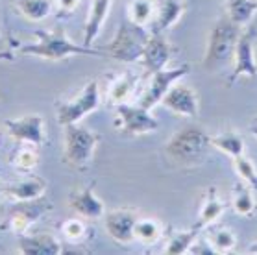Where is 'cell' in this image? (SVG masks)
Wrapping results in <instances>:
<instances>
[{
	"label": "cell",
	"instance_id": "27",
	"mask_svg": "<svg viewBox=\"0 0 257 255\" xmlns=\"http://www.w3.org/2000/svg\"><path fill=\"white\" fill-rule=\"evenodd\" d=\"M211 146H215L218 150L233 157H239L244 154V139L240 137L237 132H222V134H216L211 137Z\"/></svg>",
	"mask_w": 257,
	"mask_h": 255
},
{
	"label": "cell",
	"instance_id": "29",
	"mask_svg": "<svg viewBox=\"0 0 257 255\" xmlns=\"http://www.w3.org/2000/svg\"><path fill=\"white\" fill-rule=\"evenodd\" d=\"M207 238H209L215 253H220V255L233 251L235 246H237V237H235L231 227H211Z\"/></svg>",
	"mask_w": 257,
	"mask_h": 255
},
{
	"label": "cell",
	"instance_id": "5",
	"mask_svg": "<svg viewBox=\"0 0 257 255\" xmlns=\"http://www.w3.org/2000/svg\"><path fill=\"white\" fill-rule=\"evenodd\" d=\"M100 141V135L80 126L67 124L63 126V159L72 168H85L93 161L94 150Z\"/></svg>",
	"mask_w": 257,
	"mask_h": 255
},
{
	"label": "cell",
	"instance_id": "38",
	"mask_svg": "<svg viewBox=\"0 0 257 255\" xmlns=\"http://www.w3.org/2000/svg\"><path fill=\"white\" fill-rule=\"evenodd\" d=\"M2 194H4V192H2V187H0V196H2Z\"/></svg>",
	"mask_w": 257,
	"mask_h": 255
},
{
	"label": "cell",
	"instance_id": "1",
	"mask_svg": "<svg viewBox=\"0 0 257 255\" xmlns=\"http://www.w3.org/2000/svg\"><path fill=\"white\" fill-rule=\"evenodd\" d=\"M35 41L28 45H19L17 54L21 56H34V58L59 61L72 56H102L100 50H94L85 45H78L65 34L61 26H56L52 32L48 30H35Z\"/></svg>",
	"mask_w": 257,
	"mask_h": 255
},
{
	"label": "cell",
	"instance_id": "25",
	"mask_svg": "<svg viewBox=\"0 0 257 255\" xmlns=\"http://www.w3.org/2000/svg\"><path fill=\"white\" fill-rule=\"evenodd\" d=\"M12 165L21 172H32L39 165V146L32 143H19L12 154Z\"/></svg>",
	"mask_w": 257,
	"mask_h": 255
},
{
	"label": "cell",
	"instance_id": "26",
	"mask_svg": "<svg viewBox=\"0 0 257 255\" xmlns=\"http://www.w3.org/2000/svg\"><path fill=\"white\" fill-rule=\"evenodd\" d=\"M200 229L202 227H193L187 231H174L170 235V238L167 240L163 253L165 255H183L189 253V248L193 246V242L200 237Z\"/></svg>",
	"mask_w": 257,
	"mask_h": 255
},
{
	"label": "cell",
	"instance_id": "34",
	"mask_svg": "<svg viewBox=\"0 0 257 255\" xmlns=\"http://www.w3.org/2000/svg\"><path fill=\"white\" fill-rule=\"evenodd\" d=\"M54 2H56V13L54 15L59 21H63V19H69L70 15H74L82 0H54Z\"/></svg>",
	"mask_w": 257,
	"mask_h": 255
},
{
	"label": "cell",
	"instance_id": "28",
	"mask_svg": "<svg viewBox=\"0 0 257 255\" xmlns=\"http://www.w3.org/2000/svg\"><path fill=\"white\" fill-rule=\"evenodd\" d=\"M226 17L231 23L239 24V26H246L250 24L251 17L257 12V0H228L226 2Z\"/></svg>",
	"mask_w": 257,
	"mask_h": 255
},
{
	"label": "cell",
	"instance_id": "9",
	"mask_svg": "<svg viewBox=\"0 0 257 255\" xmlns=\"http://www.w3.org/2000/svg\"><path fill=\"white\" fill-rule=\"evenodd\" d=\"M255 37H257L255 26L246 24L244 28L240 30V35L239 39H237V45H235L233 70H231V76H229V83H235L242 76H248V78H255L257 76V61H255V54H253L255 52L253 50Z\"/></svg>",
	"mask_w": 257,
	"mask_h": 255
},
{
	"label": "cell",
	"instance_id": "19",
	"mask_svg": "<svg viewBox=\"0 0 257 255\" xmlns=\"http://www.w3.org/2000/svg\"><path fill=\"white\" fill-rule=\"evenodd\" d=\"M2 192L12 200H35V198L45 196L47 181L39 176H28V178L8 183L6 187H2Z\"/></svg>",
	"mask_w": 257,
	"mask_h": 255
},
{
	"label": "cell",
	"instance_id": "21",
	"mask_svg": "<svg viewBox=\"0 0 257 255\" xmlns=\"http://www.w3.org/2000/svg\"><path fill=\"white\" fill-rule=\"evenodd\" d=\"M19 13H23L24 17L32 23L45 21L50 15L56 13V2L54 0H13Z\"/></svg>",
	"mask_w": 257,
	"mask_h": 255
},
{
	"label": "cell",
	"instance_id": "36",
	"mask_svg": "<svg viewBox=\"0 0 257 255\" xmlns=\"http://www.w3.org/2000/svg\"><path fill=\"white\" fill-rule=\"evenodd\" d=\"M250 134L253 135V137H255L257 139V118L253 122H251V126H250Z\"/></svg>",
	"mask_w": 257,
	"mask_h": 255
},
{
	"label": "cell",
	"instance_id": "20",
	"mask_svg": "<svg viewBox=\"0 0 257 255\" xmlns=\"http://www.w3.org/2000/svg\"><path fill=\"white\" fill-rule=\"evenodd\" d=\"M226 211V203L222 202V198L218 194V189L216 187H209L204 194V200H202V205H200V213H198V227H209L213 226L222 213Z\"/></svg>",
	"mask_w": 257,
	"mask_h": 255
},
{
	"label": "cell",
	"instance_id": "6",
	"mask_svg": "<svg viewBox=\"0 0 257 255\" xmlns=\"http://www.w3.org/2000/svg\"><path fill=\"white\" fill-rule=\"evenodd\" d=\"M48 211H52V203L45 198L35 200H13L12 205H8L6 216L0 224V229L12 231L15 235L28 233L30 227L35 222H39Z\"/></svg>",
	"mask_w": 257,
	"mask_h": 255
},
{
	"label": "cell",
	"instance_id": "7",
	"mask_svg": "<svg viewBox=\"0 0 257 255\" xmlns=\"http://www.w3.org/2000/svg\"><path fill=\"white\" fill-rule=\"evenodd\" d=\"M100 105V89L98 81L89 80L82 87L80 93H76L72 98L61 100L56 104V115H58V122L61 126L67 124H76L87 116L89 113H93Z\"/></svg>",
	"mask_w": 257,
	"mask_h": 255
},
{
	"label": "cell",
	"instance_id": "17",
	"mask_svg": "<svg viewBox=\"0 0 257 255\" xmlns=\"http://www.w3.org/2000/svg\"><path fill=\"white\" fill-rule=\"evenodd\" d=\"M185 12L183 0H159L156 4V15L150 23V34H163L181 19Z\"/></svg>",
	"mask_w": 257,
	"mask_h": 255
},
{
	"label": "cell",
	"instance_id": "15",
	"mask_svg": "<svg viewBox=\"0 0 257 255\" xmlns=\"http://www.w3.org/2000/svg\"><path fill=\"white\" fill-rule=\"evenodd\" d=\"M170 61V45L165 39L163 34H150L145 45L143 56L139 63L145 67L148 72H158V70L167 69V63Z\"/></svg>",
	"mask_w": 257,
	"mask_h": 255
},
{
	"label": "cell",
	"instance_id": "14",
	"mask_svg": "<svg viewBox=\"0 0 257 255\" xmlns=\"http://www.w3.org/2000/svg\"><path fill=\"white\" fill-rule=\"evenodd\" d=\"M19 253L23 255H61L63 244L48 233H23L17 238Z\"/></svg>",
	"mask_w": 257,
	"mask_h": 255
},
{
	"label": "cell",
	"instance_id": "16",
	"mask_svg": "<svg viewBox=\"0 0 257 255\" xmlns=\"http://www.w3.org/2000/svg\"><path fill=\"white\" fill-rule=\"evenodd\" d=\"M69 205L76 215L83 216V218H100L105 213L104 202L94 194L91 185L70 192Z\"/></svg>",
	"mask_w": 257,
	"mask_h": 255
},
{
	"label": "cell",
	"instance_id": "2",
	"mask_svg": "<svg viewBox=\"0 0 257 255\" xmlns=\"http://www.w3.org/2000/svg\"><path fill=\"white\" fill-rule=\"evenodd\" d=\"M240 30L242 26L231 23L228 17L216 21L207 37V47H205L204 61H202L205 70L213 72V70L226 67L229 61H233L235 45L240 35Z\"/></svg>",
	"mask_w": 257,
	"mask_h": 255
},
{
	"label": "cell",
	"instance_id": "37",
	"mask_svg": "<svg viewBox=\"0 0 257 255\" xmlns=\"http://www.w3.org/2000/svg\"><path fill=\"white\" fill-rule=\"evenodd\" d=\"M246 251H248V253H257V242L251 244V246L248 249H246Z\"/></svg>",
	"mask_w": 257,
	"mask_h": 255
},
{
	"label": "cell",
	"instance_id": "33",
	"mask_svg": "<svg viewBox=\"0 0 257 255\" xmlns=\"http://www.w3.org/2000/svg\"><path fill=\"white\" fill-rule=\"evenodd\" d=\"M17 47H19L17 43H15V41H12L6 34H4V28H2V21H0V61H4V59L12 61V59L15 58Z\"/></svg>",
	"mask_w": 257,
	"mask_h": 255
},
{
	"label": "cell",
	"instance_id": "35",
	"mask_svg": "<svg viewBox=\"0 0 257 255\" xmlns=\"http://www.w3.org/2000/svg\"><path fill=\"white\" fill-rule=\"evenodd\" d=\"M189 253L191 255H213L215 253V249H213V246H211L209 238L198 237L193 242V246L189 248Z\"/></svg>",
	"mask_w": 257,
	"mask_h": 255
},
{
	"label": "cell",
	"instance_id": "30",
	"mask_svg": "<svg viewBox=\"0 0 257 255\" xmlns=\"http://www.w3.org/2000/svg\"><path fill=\"white\" fill-rule=\"evenodd\" d=\"M156 15V2L154 0H130L128 19L139 26H150Z\"/></svg>",
	"mask_w": 257,
	"mask_h": 255
},
{
	"label": "cell",
	"instance_id": "24",
	"mask_svg": "<svg viewBox=\"0 0 257 255\" xmlns=\"http://www.w3.org/2000/svg\"><path fill=\"white\" fill-rule=\"evenodd\" d=\"M134 237L135 240H139L146 246L156 244L159 238L163 237V226L154 216H139L134 227Z\"/></svg>",
	"mask_w": 257,
	"mask_h": 255
},
{
	"label": "cell",
	"instance_id": "11",
	"mask_svg": "<svg viewBox=\"0 0 257 255\" xmlns=\"http://www.w3.org/2000/svg\"><path fill=\"white\" fill-rule=\"evenodd\" d=\"M8 135L17 143L45 145V122L41 115H24L21 118H10L4 122Z\"/></svg>",
	"mask_w": 257,
	"mask_h": 255
},
{
	"label": "cell",
	"instance_id": "31",
	"mask_svg": "<svg viewBox=\"0 0 257 255\" xmlns=\"http://www.w3.org/2000/svg\"><path fill=\"white\" fill-rule=\"evenodd\" d=\"M59 231L65 237V240L70 244H82L87 240L89 237V227L85 226V222L80 218H67L59 224Z\"/></svg>",
	"mask_w": 257,
	"mask_h": 255
},
{
	"label": "cell",
	"instance_id": "32",
	"mask_svg": "<svg viewBox=\"0 0 257 255\" xmlns=\"http://www.w3.org/2000/svg\"><path fill=\"white\" fill-rule=\"evenodd\" d=\"M233 167L239 180L250 185L253 191H257V167L253 165V161L242 154L239 157H233Z\"/></svg>",
	"mask_w": 257,
	"mask_h": 255
},
{
	"label": "cell",
	"instance_id": "10",
	"mask_svg": "<svg viewBox=\"0 0 257 255\" xmlns=\"http://www.w3.org/2000/svg\"><path fill=\"white\" fill-rule=\"evenodd\" d=\"M117 111V128H120L126 135H146L158 132L159 120L150 115V109L143 107L141 104H118L115 105Z\"/></svg>",
	"mask_w": 257,
	"mask_h": 255
},
{
	"label": "cell",
	"instance_id": "13",
	"mask_svg": "<svg viewBox=\"0 0 257 255\" xmlns=\"http://www.w3.org/2000/svg\"><path fill=\"white\" fill-rule=\"evenodd\" d=\"M137 213L132 209H115L109 211L104 218L105 231L109 233V237L118 244H130L134 242V227L137 222Z\"/></svg>",
	"mask_w": 257,
	"mask_h": 255
},
{
	"label": "cell",
	"instance_id": "4",
	"mask_svg": "<svg viewBox=\"0 0 257 255\" xmlns=\"http://www.w3.org/2000/svg\"><path fill=\"white\" fill-rule=\"evenodd\" d=\"M148 37L150 32L146 30V26H139L128 19L126 23L118 24L115 37L105 47V52L109 58L117 59L120 63H135L143 56Z\"/></svg>",
	"mask_w": 257,
	"mask_h": 255
},
{
	"label": "cell",
	"instance_id": "22",
	"mask_svg": "<svg viewBox=\"0 0 257 255\" xmlns=\"http://www.w3.org/2000/svg\"><path fill=\"white\" fill-rule=\"evenodd\" d=\"M135 85H137V76L132 72H122L117 78H113L107 85V96L113 104H126L130 100V96L134 94Z\"/></svg>",
	"mask_w": 257,
	"mask_h": 255
},
{
	"label": "cell",
	"instance_id": "23",
	"mask_svg": "<svg viewBox=\"0 0 257 255\" xmlns=\"http://www.w3.org/2000/svg\"><path fill=\"white\" fill-rule=\"evenodd\" d=\"M231 207L240 216H251L255 213L257 202H255V196H253V189L250 185H246L244 181H239V183L233 185V191H231Z\"/></svg>",
	"mask_w": 257,
	"mask_h": 255
},
{
	"label": "cell",
	"instance_id": "8",
	"mask_svg": "<svg viewBox=\"0 0 257 255\" xmlns=\"http://www.w3.org/2000/svg\"><path fill=\"white\" fill-rule=\"evenodd\" d=\"M191 72V65H180V67H174V69H163L158 70V72H152L150 80L146 83V89L143 91L139 98V104L146 109H154L158 104H161V100L169 89L174 85L176 81H180L181 78Z\"/></svg>",
	"mask_w": 257,
	"mask_h": 255
},
{
	"label": "cell",
	"instance_id": "3",
	"mask_svg": "<svg viewBox=\"0 0 257 255\" xmlns=\"http://www.w3.org/2000/svg\"><path fill=\"white\" fill-rule=\"evenodd\" d=\"M211 137L202 128L189 126L176 132L167 143V154L180 165H198L207 156Z\"/></svg>",
	"mask_w": 257,
	"mask_h": 255
},
{
	"label": "cell",
	"instance_id": "12",
	"mask_svg": "<svg viewBox=\"0 0 257 255\" xmlns=\"http://www.w3.org/2000/svg\"><path fill=\"white\" fill-rule=\"evenodd\" d=\"M161 104L176 115L189 116V118L198 115L200 109L196 91L193 87H189L187 83H180V81H176L174 85L169 89V93L163 96Z\"/></svg>",
	"mask_w": 257,
	"mask_h": 255
},
{
	"label": "cell",
	"instance_id": "18",
	"mask_svg": "<svg viewBox=\"0 0 257 255\" xmlns=\"http://www.w3.org/2000/svg\"><path fill=\"white\" fill-rule=\"evenodd\" d=\"M113 0H91L89 4L87 19H85V26H83V43L85 47H91L94 39L98 37L100 30L104 26L105 19L109 15Z\"/></svg>",
	"mask_w": 257,
	"mask_h": 255
}]
</instances>
